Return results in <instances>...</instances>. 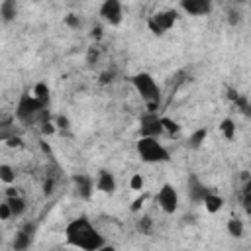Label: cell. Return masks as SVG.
I'll return each instance as SVG.
<instances>
[{"label": "cell", "instance_id": "1f68e13d", "mask_svg": "<svg viewBox=\"0 0 251 251\" xmlns=\"http://www.w3.org/2000/svg\"><path fill=\"white\" fill-rule=\"evenodd\" d=\"M143 200H145L143 196H141V198H137V200L133 202V206H131V212H137V210H139V208L143 206Z\"/></svg>", "mask_w": 251, "mask_h": 251}, {"label": "cell", "instance_id": "836d02e7", "mask_svg": "<svg viewBox=\"0 0 251 251\" xmlns=\"http://www.w3.org/2000/svg\"><path fill=\"white\" fill-rule=\"evenodd\" d=\"M237 22H239V14H233V12H231V14H229V24L235 25Z\"/></svg>", "mask_w": 251, "mask_h": 251}, {"label": "cell", "instance_id": "7402d4cb", "mask_svg": "<svg viewBox=\"0 0 251 251\" xmlns=\"http://www.w3.org/2000/svg\"><path fill=\"white\" fill-rule=\"evenodd\" d=\"M161 126H163V131H169V133H176L178 131V124L171 118H161Z\"/></svg>", "mask_w": 251, "mask_h": 251}, {"label": "cell", "instance_id": "30bf717a", "mask_svg": "<svg viewBox=\"0 0 251 251\" xmlns=\"http://www.w3.org/2000/svg\"><path fill=\"white\" fill-rule=\"evenodd\" d=\"M73 182H75V188H76V194L84 200H88L92 196V190H94V180L92 176L84 175V173H78L73 176Z\"/></svg>", "mask_w": 251, "mask_h": 251}, {"label": "cell", "instance_id": "f546056e", "mask_svg": "<svg viewBox=\"0 0 251 251\" xmlns=\"http://www.w3.org/2000/svg\"><path fill=\"white\" fill-rule=\"evenodd\" d=\"M6 143H8L10 147H20V145H22L20 137H8V139H6Z\"/></svg>", "mask_w": 251, "mask_h": 251}, {"label": "cell", "instance_id": "e575fe53", "mask_svg": "<svg viewBox=\"0 0 251 251\" xmlns=\"http://www.w3.org/2000/svg\"><path fill=\"white\" fill-rule=\"evenodd\" d=\"M96 251H116V249H114L112 245H106V243H104V245H102L100 249H96Z\"/></svg>", "mask_w": 251, "mask_h": 251}, {"label": "cell", "instance_id": "d6986e66", "mask_svg": "<svg viewBox=\"0 0 251 251\" xmlns=\"http://www.w3.org/2000/svg\"><path fill=\"white\" fill-rule=\"evenodd\" d=\"M33 96H35L39 102H43V104L47 106V102H49V86H47L45 82H37V84L33 86Z\"/></svg>", "mask_w": 251, "mask_h": 251}, {"label": "cell", "instance_id": "52a82bcc", "mask_svg": "<svg viewBox=\"0 0 251 251\" xmlns=\"http://www.w3.org/2000/svg\"><path fill=\"white\" fill-rule=\"evenodd\" d=\"M139 129H141V137H159L163 133V126H161V116H157V112H145L139 120Z\"/></svg>", "mask_w": 251, "mask_h": 251}, {"label": "cell", "instance_id": "9a60e30c", "mask_svg": "<svg viewBox=\"0 0 251 251\" xmlns=\"http://www.w3.org/2000/svg\"><path fill=\"white\" fill-rule=\"evenodd\" d=\"M16 14H18L16 2H12V0H4V2L0 4V16H2L4 22H12V20L16 18Z\"/></svg>", "mask_w": 251, "mask_h": 251}, {"label": "cell", "instance_id": "7a4b0ae2", "mask_svg": "<svg viewBox=\"0 0 251 251\" xmlns=\"http://www.w3.org/2000/svg\"><path fill=\"white\" fill-rule=\"evenodd\" d=\"M45 104L39 102L33 94L29 92H24L18 100V106H16V118L24 124H31V122H37V120H47L45 118Z\"/></svg>", "mask_w": 251, "mask_h": 251}, {"label": "cell", "instance_id": "4316f807", "mask_svg": "<svg viewBox=\"0 0 251 251\" xmlns=\"http://www.w3.org/2000/svg\"><path fill=\"white\" fill-rule=\"evenodd\" d=\"M69 126H71V122H69L67 116H57V118H55V127H59V129H69Z\"/></svg>", "mask_w": 251, "mask_h": 251}, {"label": "cell", "instance_id": "7c38bea8", "mask_svg": "<svg viewBox=\"0 0 251 251\" xmlns=\"http://www.w3.org/2000/svg\"><path fill=\"white\" fill-rule=\"evenodd\" d=\"M33 231H35V227L29 226V224L24 229H20L16 233V237H14V249L16 251H25L31 245V241H33Z\"/></svg>", "mask_w": 251, "mask_h": 251}, {"label": "cell", "instance_id": "8992f818", "mask_svg": "<svg viewBox=\"0 0 251 251\" xmlns=\"http://www.w3.org/2000/svg\"><path fill=\"white\" fill-rule=\"evenodd\" d=\"M175 22H176V14H175L173 10H165V12L153 14V16L147 20V25H149V29H151L153 33L161 35V33H165L167 29H171V27L175 25Z\"/></svg>", "mask_w": 251, "mask_h": 251}, {"label": "cell", "instance_id": "6da1fadb", "mask_svg": "<svg viewBox=\"0 0 251 251\" xmlns=\"http://www.w3.org/2000/svg\"><path fill=\"white\" fill-rule=\"evenodd\" d=\"M65 239L69 245L78 247L82 251H96L104 245V237L86 218H76L69 222L65 227Z\"/></svg>", "mask_w": 251, "mask_h": 251}, {"label": "cell", "instance_id": "9c48e42d", "mask_svg": "<svg viewBox=\"0 0 251 251\" xmlns=\"http://www.w3.org/2000/svg\"><path fill=\"white\" fill-rule=\"evenodd\" d=\"M186 192H188V200L192 204H200L210 190L200 182V178L196 175H190L188 176V182H186Z\"/></svg>", "mask_w": 251, "mask_h": 251}, {"label": "cell", "instance_id": "f1b7e54d", "mask_svg": "<svg viewBox=\"0 0 251 251\" xmlns=\"http://www.w3.org/2000/svg\"><path fill=\"white\" fill-rule=\"evenodd\" d=\"M112 80H114V71H106V73L100 75V82H102V84H108V82H112Z\"/></svg>", "mask_w": 251, "mask_h": 251}, {"label": "cell", "instance_id": "603a6c76", "mask_svg": "<svg viewBox=\"0 0 251 251\" xmlns=\"http://www.w3.org/2000/svg\"><path fill=\"white\" fill-rule=\"evenodd\" d=\"M151 226H153V222H151V218H147V216H143V218H139L137 220V231H141V233H149L151 231Z\"/></svg>", "mask_w": 251, "mask_h": 251}, {"label": "cell", "instance_id": "ac0fdd59", "mask_svg": "<svg viewBox=\"0 0 251 251\" xmlns=\"http://www.w3.org/2000/svg\"><path fill=\"white\" fill-rule=\"evenodd\" d=\"M206 135H208V131H206L204 127L196 129V131L188 137V147H190V149H200L202 143H204V139H206Z\"/></svg>", "mask_w": 251, "mask_h": 251}, {"label": "cell", "instance_id": "d4e9b609", "mask_svg": "<svg viewBox=\"0 0 251 251\" xmlns=\"http://www.w3.org/2000/svg\"><path fill=\"white\" fill-rule=\"evenodd\" d=\"M129 186H131V190H141L143 188V176L139 173H135L131 176V180H129Z\"/></svg>", "mask_w": 251, "mask_h": 251}, {"label": "cell", "instance_id": "d6a6232c", "mask_svg": "<svg viewBox=\"0 0 251 251\" xmlns=\"http://www.w3.org/2000/svg\"><path fill=\"white\" fill-rule=\"evenodd\" d=\"M14 196H18V190H16L14 186H10V188L6 190V198H14Z\"/></svg>", "mask_w": 251, "mask_h": 251}, {"label": "cell", "instance_id": "5bb4252c", "mask_svg": "<svg viewBox=\"0 0 251 251\" xmlns=\"http://www.w3.org/2000/svg\"><path fill=\"white\" fill-rule=\"evenodd\" d=\"M202 204H204V208H206L210 214H216V212H220V210H222V206H224V198H222L220 194L208 192V194L204 196Z\"/></svg>", "mask_w": 251, "mask_h": 251}, {"label": "cell", "instance_id": "ffe728a7", "mask_svg": "<svg viewBox=\"0 0 251 251\" xmlns=\"http://www.w3.org/2000/svg\"><path fill=\"white\" fill-rule=\"evenodd\" d=\"M220 131L224 133L226 139H233V137H235V124H233V120H229V118L222 120V124H220Z\"/></svg>", "mask_w": 251, "mask_h": 251}, {"label": "cell", "instance_id": "277c9868", "mask_svg": "<svg viewBox=\"0 0 251 251\" xmlns=\"http://www.w3.org/2000/svg\"><path fill=\"white\" fill-rule=\"evenodd\" d=\"M137 155L145 163H167L169 161V151L155 139V137H139L135 143Z\"/></svg>", "mask_w": 251, "mask_h": 251}, {"label": "cell", "instance_id": "4fadbf2b", "mask_svg": "<svg viewBox=\"0 0 251 251\" xmlns=\"http://www.w3.org/2000/svg\"><path fill=\"white\" fill-rule=\"evenodd\" d=\"M96 190H100L104 194H112L116 190V176L110 171H100L98 178H96Z\"/></svg>", "mask_w": 251, "mask_h": 251}, {"label": "cell", "instance_id": "e0dca14e", "mask_svg": "<svg viewBox=\"0 0 251 251\" xmlns=\"http://www.w3.org/2000/svg\"><path fill=\"white\" fill-rule=\"evenodd\" d=\"M243 231H245V226H243V222H241L239 218L227 220V233H229L231 237L239 239V237H243Z\"/></svg>", "mask_w": 251, "mask_h": 251}, {"label": "cell", "instance_id": "484cf974", "mask_svg": "<svg viewBox=\"0 0 251 251\" xmlns=\"http://www.w3.org/2000/svg\"><path fill=\"white\" fill-rule=\"evenodd\" d=\"M65 24H67L69 27L76 29V27L80 25V20H78V16H75V14H69V16H65Z\"/></svg>", "mask_w": 251, "mask_h": 251}, {"label": "cell", "instance_id": "8fae6325", "mask_svg": "<svg viewBox=\"0 0 251 251\" xmlns=\"http://www.w3.org/2000/svg\"><path fill=\"white\" fill-rule=\"evenodd\" d=\"M180 8L184 12H188L190 16H202L212 10V4H210V0H182Z\"/></svg>", "mask_w": 251, "mask_h": 251}, {"label": "cell", "instance_id": "2e32d148", "mask_svg": "<svg viewBox=\"0 0 251 251\" xmlns=\"http://www.w3.org/2000/svg\"><path fill=\"white\" fill-rule=\"evenodd\" d=\"M6 204H8L10 212H12V216H22L25 212V200L20 194L14 196V198H6Z\"/></svg>", "mask_w": 251, "mask_h": 251}, {"label": "cell", "instance_id": "3957f363", "mask_svg": "<svg viewBox=\"0 0 251 251\" xmlns=\"http://www.w3.org/2000/svg\"><path fill=\"white\" fill-rule=\"evenodd\" d=\"M131 84L137 94L149 104V112H155V104H159V84L149 73H137L131 76Z\"/></svg>", "mask_w": 251, "mask_h": 251}, {"label": "cell", "instance_id": "5b68a950", "mask_svg": "<svg viewBox=\"0 0 251 251\" xmlns=\"http://www.w3.org/2000/svg\"><path fill=\"white\" fill-rule=\"evenodd\" d=\"M159 208L165 212V214H175L176 208H178V192L173 184H163L155 196Z\"/></svg>", "mask_w": 251, "mask_h": 251}, {"label": "cell", "instance_id": "44dd1931", "mask_svg": "<svg viewBox=\"0 0 251 251\" xmlns=\"http://www.w3.org/2000/svg\"><path fill=\"white\" fill-rule=\"evenodd\" d=\"M0 180L6 184H12L16 180V171L10 165H0Z\"/></svg>", "mask_w": 251, "mask_h": 251}, {"label": "cell", "instance_id": "4dcf8cb0", "mask_svg": "<svg viewBox=\"0 0 251 251\" xmlns=\"http://www.w3.org/2000/svg\"><path fill=\"white\" fill-rule=\"evenodd\" d=\"M43 190H45V194H51V192H53V178L45 180V184H43Z\"/></svg>", "mask_w": 251, "mask_h": 251}, {"label": "cell", "instance_id": "cb8c5ba5", "mask_svg": "<svg viewBox=\"0 0 251 251\" xmlns=\"http://www.w3.org/2000/svg\"><path fill=\"white\" fill-rule=\"evenodd\" d=\"M39 124H41V127H39V129H41V133H43V135H53V133H55V129H57V127H55V124H53V122H49V118H47V120H43V122H39Z\"/></svg>", "mask_w": 251, "mask_h": 251}, {"label": "cell", "instance_id": "ba28073f", "mask_svg": "<svg viewBox=\"0 0 251 251\" xmlns=\"http://www.w3.org/2000/svg\"><path fill=\"white\" fill-rule=\"evenodd\" d=\"M100 16L106 24L110 25H120L122 20H124V10H122V4L118 0H106L102 2L100 6Z\"/></svg>", "mask_w": 251, "mask_h": 251}, {"label": "cell", "instance_id": "83f0119b", "mask_svg": "<svg viewBox=\"0 0 251 251\" xmlns=\"http://www.w3.org/2000/svg\"><path fill=\"white\" fill-rule=\"evenodd\" d=\"M8 218H12V212L4 200V202H0V220H8Z\"/></svg>", "mask_w": 251, "mask_h": 251}]
</instances>
